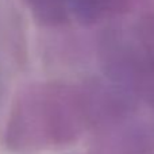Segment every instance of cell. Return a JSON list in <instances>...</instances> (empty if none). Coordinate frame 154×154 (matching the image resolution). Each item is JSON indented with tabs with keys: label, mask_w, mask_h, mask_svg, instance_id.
I'll return each mask as SVG.
<instances>
[{
	"label": "cell",
	"mask_w": 154,
	"mask_h": 154,
	"mask_svg": "<svg viewBox=\"0 0 154 154\" xmlns=\"http://www.w3.org/2000/svg\"><path fill=\"white\" fill-rule=\"evenodd\" d=\"M85 84L37 82L16 97L7 126V145L19 153L58 150L89 133Z\"/></svg>",
	"instance_id": "obj_1"
},
{
	"label": "cell",
	"mask_w": 154,
	"mask_h": 154,
	"mask_svg": "<svg viewBox=\"0 0 154 154\" xmlns=\"http://www.w3.org/2000/svg\"><path fill=\"white\" fill-rule=\"evenodd\" d=\"M149 0H72V18L85 27L111 22L134 12Z\"/></svg>",
	"instance_id": "obj_2"
},
{
	"label": "cell",
	"mask_w": 154,
	"mask_h": 154,
	"mask_svg": "<svg viewBox=\"0 0 154 154\" xmlns=\"http://www.w3.org/2000/svg\"><path fill=\"white\" fill-rule=\"evenodd\" d=\"M32 18L45 27H61L72 19V0H23Z\"/></svg>",
	"instance_id": "obj_3"
},
{
	"label": "cell",
	"mask_w": 154,
	"mask_h": 154,
	"mask_svg": "<svg viewBox=\"0 0 154 154\" xmlns=\"http://www.w3.org/2000/svg\"><path fill=\"white\" fill-rule=\"evenodd\" d=\"M153 109H154V108H153ZM153 130H154V127H153Z\"/></svg>",
	"instance_id": "obj_4"
}]
</instances>
